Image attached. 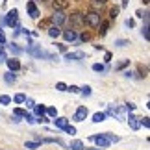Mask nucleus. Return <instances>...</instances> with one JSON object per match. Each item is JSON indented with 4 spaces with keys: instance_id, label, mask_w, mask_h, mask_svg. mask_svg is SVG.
<instances>
[{
    "instance_id": "obj_58",
    "label": "nucleus",
    "mask_w": 150,
    "mask_h": 150,
    "mask_svg": "<svg viewBox=\"0 0 150 150\" xmlns=\"http://www.w3.org/2000/svg\"><path fill=\"white\" fill-rule=\"evenodd\" d=\"M43 2H50V0H43Z\"/></svg>"
},
{
    "instance_id": "obj_50",
    "label": "nucleus",
    "mask_w": 150,
    "mask_h": 150,
    "mask_svg": "<svg viewBox=\"0 0 150 150\" xmlns=\"http://www.w3.org/2000/svg\"><path fill=\"white\" fill-rule=\"evenodd\" d=\"M26 106H28V108H33V106H35V102H33V100H28V98H26Z\"/></svg>"
},
{
    "instance_id": "obj_10",
    "label": "nucleus",
    "mask_w": 150,
    "mask_h": 150,
    "mask_svg": "<svg viewBox=\"0 0 150 150\" xmlns=\"http://www.w3.org/2000/svg\"><path fill=\"white\" fill-rule=\"evenodd\" d=\"M4 63L8 65V69H9V71H13V72L21 71V61L17 59V57H8V59H6Z\"/></svg>"
},
{
    "instance_id": "obj_51",
    "label": "nucleus",
    "mask_w": 150,
    "mask_h": 150,
    "mask_svg": "<svg viewBox=\"0 0 150 150\" xmlns=\"http://www.w3.org/2000/svg\"><path fill=\"white\" fill-rule=\"evenodd\" d=\"M128 2H130V0H122V2H120V9L126 8V6H128Z\"/></svg>"
},
{
    "instance_id": "obj_52",
    "label": "nucleus",
    "mask_w": 150,
    "mask_h": 150,
    "mask_svg": "<svg viewBox=\"0 0 150 150\" xmlns=\"http://www.w3.org/2000/svg\"><path fill=\"white\" fill-rule=\"evenodd\" d=\"M135 15H137V17H145V13H143L141 9H137V11H135Z\"/></svg>"
},
{
    "instance_id": "obj_4",
    "label": "nucleus",
    "mask_w": 150,
    "mask_h": 150,
    "mask_svg": "<svg viewBox=\"0 0 150 150\" xmlns=\"http://www.w3.org/2000/svg\"><path fill=\"white\" fill-rule=\"evenodd\" d=\"M67 13L65 11H61V9H54V13H52L48 19H50V24H54V26H61V24H65L67 22Z\"/></svg>"
},
{
    "instance_id": "obj_45",
    "label": "nucleus",
    "mask_w": 150,
    "mask_h": 150,
    "mask_svg": "<svg viewBox=\"0 0 150 150\" xmlns=\"http://www.w3.org/2000/svg\"><path fill=\"white\" fill-rule=\"evenodd\" d=\"M56 89H57V91H67V85L63 83V82H57V83H56Z\"/></svg>"
},
{
    "instance_id": "obj_32",
    "label": "nucleus",
    "mask_w": 150,
    "mask_h": 150,
    "mask_svg": "<svg viewBox=\"0 0 150 150\" xmlns=\"http://www.w3.org/2000/svg\"><path fill=\"white\" fill-rule=\"evenodd\" d=\"M45 109H47V106H43V104H39V106H33V111H35V115H43Z\"/></svg>"
},
{
    "instance_id": "obj_20",
    "label": "nucleus",
    "mask_w": 150,
    "mask_h": 150,
    "mask_svg": "<svg viewBox=\"0 0 150 150\" xmlns=\"http://www.w3.org/2000/svg\"><path fill=\"white\" fill-rule=\"evenodd\" d=\"M119 13H120V8H119V6H113V8L109 9V19L115 21V19L119 17Z\"/></svg>"
},
{
    "instance_id": "obj_31",
    "label": "nucleus",
    "mask_w": 150,
    "mask_h": 150,
    "mask_svg": "<svg viewBox=\"0 0 150 150\" xmlns=\"http://www.w3.org/2000/svg\"><path fill=\"white\" fill-rule=\"evenodd\" d=\"M48 26H50V19H43L39 22V30H48Z\"/></svg>"
},
{
    "instance_id": "obj_5",
    "label": "nucleus",
    "mask_w": 150,
    "mask_h": 150,
    "mask_svg": "<svg viewBox=\"0 0 150 150\" xmlns=\"http://www.w3.org/2000/svg\"><path fill=\"white\" fill-rule=\"evenodd\" d=\"M67 21L71 22V26H82V24H85L82 11H72L71 17H67Z\"/></svg>"
},
{
    "instance_id": "obj_44",
    "label": "nucleus",
    "mask_w": 150,
    "mask_h": 150,
    "mask_svg": "<svg viewBox=\"0 0 150 150\" xmlns=\"http://www.w3.org/2000/svg\"><path fill=\"white\" fill-rule=\"evenodd\" d=\"M67 91H71V93H80V87L78 85H67Z\"/></svg>"
},
{
    "instance_id": "obj_28",
    "label": "nucleus",
    "mask_w": 150,
    "mask_h": 150,
    "mask_svg": "<svg viewBox=\"0 0 150 150\" xmlns=\"http://www.w3.org/2000/svg\"><path fill=\"white\" fill-rule=\"evenodd\" d=\"M104 137H106L109 143H117V141H119V137L113 135V134H109V132H104Z\"/></svg>"
},
{
    "instance_id": "obj_25",
    "label": "nucleus",
    "mask_w": 150,
    "mask_h": 150,
    "mask_svg": "<svg viewBox=\"0 0 150 150\" xmlns=\"http://www.w3.org/2000/svg\"><path fill=\"white\" fill-rule=\"evenodd\" d=\"M48 115L47 113H43V115H37V119H35V122H39V124H47L48 122Z\"/></svg>"
},
{
    "instance_id": "obj_17",
    "label": "nucleus",
    "mask_w": 150,
    "mask_h": 150,
    "mask_svg": "<svg viewBox=\"0 0 150 150\" xmlns=\"http://www.w3.org/2000/svg\"><path fill=\"white\" fill-rule=\"evenodd\" d=\"M47 32H48V35H50V37H57V35H61V30H59V26H54V24H50Z\"/></svg>"
},
{
    "instance_id": "obj_13",
    "label": "nucleus",
    "mask_w": 150,
    "mask_h": 150,
    "mask_svg": "<svg viewBox=\"0 0 150 150\" xmlns=\"http://www.w3.org/2000/svg\"><path fill=\"white\" fill-rule=\"evenodd\" d=\"M67 124H69V119H65V117H56L54 119V126H56V128H59V130H63Z\"/></svg>"
},
{
    "instance_id": "obj_27",
    "label": "nucleus",
    "mask_w": 150,
    "mask_h": 150,
    "mask_svg": "<svg viewBox=\"0 0 150 150\" xmlns=\"http://www.w3.org/2000/svg\"><path fill=\"white\" fill-rule=\"evenodd\" d=\"M26 113H28V111H26V109H22V108H15V109H13V115H15V117H22V119H24Z\"/></svg>"
},
{
    "instance_id": "obj_39",
    "label": "nucleus",
    "mask_w": 150,
    "mask_h": 150,
    "mask_svg": "<svg viewBox=\"0 0 150 150\" xmlns=\"http://www.w3.org/2000/svg\"><path fill=\"white\" fill-rule=\"evenodd\" d=\"M24 119H26V122H30V124H35V117H33L32 113H26V115H24Z\"/></svg>"
},
{
    "instance_id": "obj_42",
    "label": "nucleus",
    "mask_w": 150,
    "mask_h": 150,
    "mask_svg": "<svg viewBox=\"0 0 150 150\" xmlns=\"http://www.w3.org/2000/svg\"><path fill=\"white\" fill-rule=\"evenodd\" d=\"M54 47H56L57 50H59V52H67V47H65L63 43H54Z\"/></svg>"
},
{
    "instance_id": "obj_12",
    "label": "nucleus",
    "mask_w": 150,
    "mask_h": 150,
    "mask_svg": "<svg viewBox=\"0 0 150 150\" xmlns=\"http://www.w3.org/2000/svg\"><path fill=\"white\" fill-rule=\"evenodd\" d=\"M61 35H63V39H65V41H71V43L78 39L76 32H74V30H71V28H69V30H63V32H61Z\"/></svg>"
},
{
    "instance_id": "obj_53",
    "label": "nucleus",
    "mask_w": 150,
    "mask_h": 150,
    "mask_svg": "<svg viewBox=\"0 0 150 150\" xmlns=\"http://www.w3.org/2000/svg\"><path fill=\"white\" fill-rule=\"evenodd\" d=\"M83 150H102V148H98V146H91V148H83Z\"/></svg>"
},
{
    "instance_id": "obj_11",
    "label": "nucleus",
    "mask_w": 150,
    "mask_h": 150,
    "mask_svg": "<svg viewBox=\"0 0 150 150\" xmlns=\"http://www.w3.org/2000/svg\"><path fill=\"white\" fill-rule=\"evenodd\" d=\"M69 0H50V6H52V9H61V11H65L69 8Z\"/></svg>"
},
{
    "instance_id": "obj_38",
    "label": "nucleus",
    "mask_w": 150,
    "mask_h": 150,
    "mask_svg": "<svg viewBox=\"0 0 150 150\" xmlns=\"http://www.w3.org/2000/svg\"><path fill=\"white\" fill-rule=\"evenodd\" d=\"M63 130H65V134H71V135H74V134H76V128H74V126H71V124H67Z\"/></svg>"
},
{
    "instance_id": "obj_8",
    "label": "nucleus",
    "mask_w": 150,
    "mask_h": 150,
    "mask_svg": "<svg viewBox=\"0 0 150 150\" xmlns=\"http://www.w3.org/2000/svg\"><path fill=\"white\" fill-rule=\"evenodd\" d=\"M85 57H87L85 52H65L67 61H78V59H85Z\"/></svg>"
},
{
    "instance_id": "obj_43",
    "label": "nucleus",
    "mask_w": 150,
    "mask_h": 150,
    "mask_svg": "<svg viewBox=\"0 0 150 150\" xmlns=\"http://www.w3.org/2000/svg\"><path fill=\"white\" fill-rule=\"evenodd\" d=\"M139 124H141V126H145V128H148V126H150V120H148V117H143V119L139 120Z\"/></svg>"
},
{
    "instance_id": "obj_48",
    "label": "nucleus",
    "mask_w": 150,
    "mask_h": 150,
    "mask_svg": "<svg viewBox=\"0 0 150 150\" xmlns=\"http://www.w3.org/2000/svg\"><path fill=\"white\" fill-rule=\"evenodd\" d=\"M124 109H128V111H134V109H135V104L128 102V104H126V106H124Z\"/></svg>"
},
{
    "instance_id": "obj_15",
    "label": "nucleus",
    "mask_w": 150,
    "mask_h": 150,
    "mask_svg": "<svg viewBox=\"0 0 150 150\" xmlns=\"http://www.w3.org/2000/svg\"><path fill=\"white\" fill-rule=\"evenodd\" d=\"M6 45H8V43H6ZM8 50L11 52V54H15V56H21L22 52H24L21 47H17V43H9V45H8Z\"/></svg>"
},
{
    "instance_id": "obj_34",
    "label": "nucleus",
    "mask_w": 150,
    "mask_h": 150,
    "mask_svg": "<svg viewBox=\"0 0 150 150\" xmlns=\"http://www.w3.org/2000/svg\"><path fill=\"white\" fill-rule=\"evenodd\" d=\"M141 35L145 37V41H148V39H150V33H148V24H145V26L141 28Z\"/></svg>"
},
{
    "instance_id": "obj_1",
    "label": "nucleus",
    "mask_w": 150,
    "mask_h": 150,
    "mask_svg": "<svg viewBox=\"0 0 150 150\" xmlns=\"http://www.w3.org/2000/svg\"><path fill=\"white\" fill-rule=\"evenodd\" d=\"M26 54H30L33 57H39V59H57V56L56 54H52V52H47V50H43L39 45H32V47H28L26 48Z\"/></svg>"
},
{
    "instance_id": "obj_16",
    "label": "nucleus",
    "mask_w": 150,
    "mask_h": 150,
    "mask_svg": "<svg viewBox=\"0 0 150 150\" xmlns=\"http://www.w3.org/2000/svg\"><path fill=\"white\" fill-rule=\"evenodd\" d=\"M43 143H50V145H59V146H65V143H63L61 139H57V137H45V139H41V145Z\"/></svg>"
},
{
    "instance_id": "obj_49",
    "label": "nucleus",
    "mask_w": 150,
    "mask_h": 150,
    "mask_svg": "<svg viewBox=\"0 0 150 150\" xmlns=\"http://www.w3.org/2000/svg\"><path fill=\"white\" fill-rule=\"evenodd\" d=\"M126 26H128V28H134L135 26V21L134 19H126Z\"/></svg>"
},
{
    "instance_id": "obj_47",
    "label": "nucleus",
    "mask_w": 150,
    "mask_h": 150,
    "mask_svg": "<svg viewBox=\"0 0 150 150\" xmlns=\"http://www.w3.org/2000/svg\"><path fill=\"white\" fill-rule=\"evenodd\" d=\"M111 57H113V54H111V52H106V54H104V61H106V63H109V61H111Z\"/></svg>"
},
{
    "instance_id": "obj_40",
    "label": "nucleus",
    "mask_w": 150,
    "mask_h": 150,
    "mask_svg": "<svg viewBox=\"0 0 150 150\" xmlns=\"http://www.w3.org/2000/svg\"><path fill=\"white\" fill-rule=\"evenodd\" d=\"M146 72H148V69L143 67V65H139V76L141 78H146Z\"/></svg>"
},
{
    "instance_id": "obj_29",
    "label": "nucleus",
    "mask_w": 150,
    "mask_h": 150,
    "mask_svg": "<svg viewBox=\"0 0 150 150\" xmlns=\"http://www.w3.org/2000/svg\"><path fill=\"white\" fill-rule=\"evenodd\" d=\"M0 104H2V106H8V104H11V96H9V95H0Z\"/></svg>"
},
{
    "instance_id": "obj_7",
    "label": "nucleus",
    "mask_w": 150,
    "mask_h": 150,
    "mask_svg": "<svg viewBox=\"0 0 150 150\" xmlns=\"http://www.w3.org/2000/svg\"><path fill=\"white\" fill-rule=\"evenodd\" d=\"M91 141L96 143V146H98V148H108L109 145H111V143L104 137V134H100V135H91Z\"/></svg>"
},
{
    "instance_id": "obj_41",
    "label": "nucleus",
    "mask_w": 150,
    "mask_h": 150,
    "mask_svg": "<svg viewBox=\"0 0 150 150\" xmlns=\"http://www.w3.org/2000/svg\"><path fill=\"white\" fill-rule=\"evenodd\" d=\"M6 43H8V37H6V33H4V30H0V45H2V47H4Z\"/></svg>"
},
{
    "instance_id": "obj_55",
    "label": "nucleus",
    "mask_w": 150,
    "mask_h": 150,
    "mask_svg": "<svg viewBox=\"0 0 150 150\" xmlns=\"http://www.w3.org/2000/svg\"><path fill=\"white\" fill-rule=\"evenodd\" d=\"M148 2H150V0H143V4H145V6H148Z\"/></svg>"
},
{
    "instance_id": "obj_6",
    "label": "nucleus",
    "mask_w": 150,
    "mask_h": 150,
    "mask_svg": "<svg viewBox=\"0 0 150 150\" xmlns=\"http://www.w3.org/2000/svg\"><path fill=\"white\" fill-rule=\"evenodd\" d=\"M87 115H89V111H87V108L85 106H80L76 111H74V115H72V120H76V122H82V120H85L87 119Z\"/></svg>"
},
{
    "instance_id": "obj_22",
    "label": "nucleus",
    "mask_w": 150,
    "mask_h": 150,
    "mask_svg": "<svg viewBox=\"0 0 150 150\" xmlns=\"http://www.w3.org/2000/svg\"><path fill=\"white\" fill-rule=\"evenodd\" d=\"M24 146H26V148H30V150H35V148L41 146V143H39V141H26V143H24Z\"/></svg>"
},
{
    "instance_id": "obj_18",
    "label": "nucleus",
    "mask_w": 150,
    "mask_h": 150,
    "mask_svg": "<svg viewBox=\"0 0 150 150\" xmlns=\"http://www.w3.org/2000/svg\"><path fill=\"white\" fill-rule=\"evenodd\" d=\"M98 28H100V30H98V33H100V35H106V33H108V30H109V21H100Z\"/></svg>"
},
{
    "instance_id": "obj_33",
    "label": "nucleus",
    "mask_w": 150,
    "mask_h": 150,
    "mask_svg": "<svg viewBox=\"0 0 150 150\" xmlns=\"http://www.w3.org/2000/svg\"><path fill=\"white\" fill-rule=\"evenodd\" d=\"M80 93H82V96H91V87L83 85V87H80Z\"/></svg>"
},
{
    "instance_id": "obj_56",
    "label": "nucleus",
    "mask_w": 150,
    "mask_h": 150,
    "mask_svg": "<svg viewBox=\"0 0 150 150\" xmlns=\"http://www.w3.org/2000/svg\"><path fill=\"white\" fill-rule=\"evenodd\" d=\"M0 50H4V47H2V45H0Z\"/></svg>"
},
{
    "instance_id": "obj_54",
    "label": "nucleus",
    "mask_w": 150,
    "mask_h": 150,
    "mask_svg": "<svg viewBox=\"0 0 150 150\" xmlns=\"http://www.w3.org/2000/svg\"><path fill=\"white\" fill-rule=\"evenodd\" d=\"M95 2H96V4H106L108 0H95Z\"/></svg>"
},
{
    "instance_id": "obj_24",
    "label": "nucleus",
    "mask_w": 150,
    "mask_h": 150,
    "mask_svg": "<svg viewBox=\"0 0 150 150\" xmlns=\"http://www.w3.org/2000/svg\"><path fill=\"white\" fill-rule=\"evenodd\" d=\"M102 120H106V113L98 111V113H95V115H93V122H102Z\"/></svg>"
},
{
    "instance_id": "obj_14",
    "label": "nucleus",
    "mask_w": 150,
    "mask_h": 150,
    "mask_svg": "<svg viewBox=\"0 0 150 150\" xmlns=\"http://www.w3.org/2000/svg\"><path fill=\"white\" fill-rule=\"evenodd\" d=\"M15 80H17V74L13 72V71H8L4 74V82L8 83V85H11V83H15Z\"/></svg>"
},
{
    "instance_id": "obj_3",
    "label": "nucleus",
    "mask_w": 150,
    "mask_h": 150,
    "mask_svg": "<svg viewBox=\"0 0 150 150\" xmlns=\"http://www.w3.org/2000/svg\"><path fill=\"white\" fill-rule=\"evenodd\" d=\"M4 24H6V26H9V28H17V26H21V24H19V9H17V8L9 9L8 13H6V17H4Z\"/></svg>"
},
{
    "instance_id": "obj_46",
    "label": "nucleus",
    "mask_w": 150,
    "mask_h": 150,
    "mask_svg": "<svg viewBox=\"0 0 150 150\" xmlns=\"http://www.w3.org/2000/svg\"><path fill=\"white\" fill-rule=\"evenodd\" d=\"M8 59V54H6V50H0V63H4Z\"/></svg>"
},
{
    "instance_id": "obj_26",
    "label": "nucleus",
    "mask_w": 150,
    "mask_h": 150,
    "mask_svg": "<svg viewBox=\"0 0 150 150\" xmlns=\"http://www.w3.org/2000/svg\"><path fill=\"white\" fill-rule=\"evenodd\" d=\"M135 119H137V117H134V115H130V120H128V122H130V126H132L134 130H139V128H141V124L137 122Z\"/></svg>"
},
{
    "instance_id": "obj_21",
    "label": "nucleus",
    "mask_w": 150,
    "mask_h": 150,
    "mask_svg": "<svg viewBox=\"0 0 150 150\" xmlns=\"http://www.w3.org/2000/svg\"><path fill=\"white\" fill-rule=\"evenodd\" d=\"M13 102H15V104H24V102H26V95H24V93H17V95L13 96Z\"/></svg>"
},
{
    "instance_id": "obj_9",
    "label": "nucleus",
    "mask_w": 150,
    "mask_h": 150,
    "mask_svg": "<svg viewBox=\"0 0 150 150\" xmlns=\"http://www.w3.org/2000/svg\"><path fill=\"white\" fill-rule=\"evenodd\" d=\"M26 9H28V15H30L32 19H37V17H39V8L35 6L33 0H28V2H26Z\"/></svg>"
},
{
    "instance_id": "obj_37",
    "label": "nucleus",
    "mask_w": 150,
    "mask_h": 150,
    "mask_svg": "<svg viewBox=\"0 0 150 150\" xmlns=\"http://www.w3.org/2000/svg\"><path fill=\"white\" fill-rule=\"evenodd\" d=\"M93 71L95 72H104V71H106V67H104L102 63H93Z\"/></svg>"
},
{
    "instance_id": "obj_35",
    "label": "nucleus",
    "mask_w": 150,
    "mask_h": 150,
    "mask_svg": "<svg viewBox=\"0 0 150 150\" xmlns=\"http://www.w3.org/2000/svg\"><path fill=\"white\" fill-rule=\"evenodd\" d=\"M130 65V59H124V61H120L119 65H115V71H122L124 67H128Z\"/></svg>"
},
{
    "instance_id": "obj_2",
    "label": "nucleus",
    "mask_w": 150,
    "mask_h": 150,
    "mask_svg": "<svg viewBox=\"0 0 150 150\" xmlns=\"http://www.w3.org/2000/svg\"><path fill=\"white\" fill-rule=\"evenodd\" d=\"M83 21H85V24H89L91 28H98L102 17H100L98 11L91 9V11H87V13H83Z\"/></svg>"
},
{
    "instance_id": "obj_36",
    "label": "nucleus",
    "mask_w": 150,
    "mask_h": 150,
    "mask_svg": "<svg viewBox=\"0 0 150 150\" xmlns=\"http://www.w3.org/2000/svg\"><path fill=\"white\" fill-rule=\"evenodd\" d=\"M115 45H117L119 48H124L126 45H130V41H128V39H117V41H115Z\"/></svg>"
},
{
    "instance_id": "obj_23",
    "label": "nucleus",
    "mask_w": 150,
    "mask_h": 150,
    "mask_svg": "<svg viewBox=\"0 0 150 150\" xmlns=\"http://www.w3.org/2000/svg\"><path fill=\"white\" fill-rule=\"evenodd\" d=\"M45 113H47L48 117H52V119H56V117H57V109H56L54 106H50V108H47V109H45Z\"/></svg>"
},
{
    "instance_id": "obj_30",
    "label": "nucleus",
    "mask_w": 150,
    "mask_h": 150,
    "mask_svg": "<svg viewBox=\"0 0 150 150\" xmlns=\"http://www.w3.org/2000/svg\"><path fill=\"white\" fill-rule=\"evenodd\" d=\"M89 39H91V33L89 32H82V33H80V43H87Z\"/></svg>"
},
{
    "instance_id": "obj_19",
    "label": "nucleus",
    "mask_w": 150,
    "mask_h": 150,
    "mask_svg": "<svg viewBox=\"0 0 150 150\" xmlns=\"http://www.w3.org/2000/svg\"><path fill=\"white\" fill-rule=\"evenodd\" d=\"M69 148H71V150H83L85 146H83V143L80 141V139H74L71 145H69Z\"/></svg>"
},
{
    "instance_id": "obj_57",
    "label": "nucleus",
    "mask_w": 150,
    "mask_h": 150,
    "mask_svg": "<svg viewBox=\"0 0 150 150\" xmlns=\"http://www.w3.org/2000/svg\"><path fill=\"white\" fill-rule=\"evenodd\" d=\"M74 2H82V0H74Z\"/></svg>"
}]
</instances>
